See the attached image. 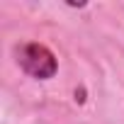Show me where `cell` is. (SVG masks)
Listing matches in <instances>:
<instances>
[{
	"instance_id": "6da1fadb",
	"label": "cell",
	"mask_w": 124,
	"mask_h": 124,
	"mask_svg": "<svg viewBox=\"0 0 124 124\" xmlns=\"http://www.w3.org/2000/svg\"><path fill=\"white\" fill-rule=\"evenodd\" d=\"M17 63L22 66L24 73L34 76V78H54L56 71H58V63H56V56L51 54L49 46L39 44V41H29L24 46L17 49Z\"/></svg>"
}]
</instances>
